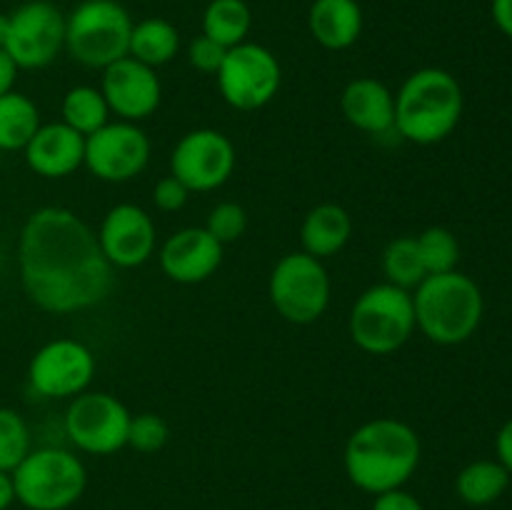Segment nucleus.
I'll return each instance as SVG.
<instances>
[{"label": "nucleus", "mask_w": 512, "mask_h": 510, "mask_svg": "<svg viewBox=\"0 0 512 510\" xmlns=\"http://www.w3.org/2000/svg\"><path fill=\"white\" fill-rule=\"evenodd\" d=\"M20 68L15 65V60L10 58L8 50L0 48V95L15 90V80H18Z\"/></svg>", "instance_id": "37"}, {"label": "nucleus", "mask_w": 512, "mask_h": 510, "mask_svg": "<svg viewBox=\"0 0 512 510\" xmlns=\"http://www.w3.org/2000/svg\"><path fill=\"white\" fill-rule=\"evenodd\" d=\"M340 113L355 130L385 135L395 130V93L378 78H353L340 93Z\"/></svg>", "instance_id": "19"}, {"label": "nucleus", "mask_w": 512, "mask_h": 510, "mask_svg": "<svg viewBox=\"0 0 512 510\" xmlns=\"http://www.w3.org/2000/svg\"><path fill=\"white\" fill-rule=\"evenodd\" d=\"M420 458V435L398 418H373L358 425L343 448L345 475L370 495L403 488L418 470Z\"/></svg>", "instance_id": "2"}, {"label": "nucleus", "mask_w": 512, "mask_h": 510, "mask_svg": "<svg viewBox=\"0 0 512 510\" xmlns=\"http://www.w3.org/2000/svg\"><path fill=\"white\" fill-rule=\"evenodd\" d=\"M373 510H425L423 503L405 488L385 490L373 500Z\"/></svg>", "instance_id": "34"}, {"label": "nucleus", "mask_w": 512, "mask_h": 510, "mask_svg": "<svg viewBox=\"0 0 512 510\" xmlns=\"http://www.w3.org/2000/svg\"><path fill=\"white\" fill-rule=\"evenodd\" d=\"M170 440V425L163 415L158 413H138L130 418L128 428V448H133L135 453L153 455L158 450H163Z\"/></svg>", "instance_id": "30"}, {"label": "nucleus", "mask_w": 512, "mask_h": 510, "mask_svg": "<svg viewBox=\"0 0 512 510\" xmlns=\"http://www.w3.org/2000/svg\"><path fill=\"white\" fill-rule=\"evenodd\" d=\"M130 418L128 405L113 393L85 390L65 410V435L83 453L113 455L128 448Z\"/></svg>", "instance_id": "10"}, {"label": "nucleus", "mask_w": 512, "mask_h": 510, "mask_svg": "<svg viewBox=\"0 0 512 510\" xmlns=\"http://www.w3.org/2000/svg\"><path fill=\"white\" fill-rule=\"evenodd\" d=\"M205 230L218 240L220 245H230L240 240L248 230V210L235 200H223L215 208H210Z\"/></svg>", "instance_id": "31"}, {"label": "nucleus", "mask_w": 512, "mask_h": 510, "mask_svg": "<svg viewBox=\"0 0 512 510\" xmlns=\"http://www.w3.org/2000/svg\"><path fill=\"white\" fill-rule=\"evenodd\" d=\"M413 293L393 283H375L355 298L348 333L368 355H393L415 335Z\"/></svg>", "instance_id": "5"}, {"label": "nucleus", "mask_w": 512, "mask_h": 510, "mask_svg": "<svg viewBox=\"0 0 512 510\" xmlns=\"http://www.w3.org/2000/svg\"><path fill=\"white\" fill-rule=\"evenodd\" d=\"M463 110V88L450 70H413L395 93V133L415 145L443 143L458 128Z\"/></svg>", "instance_id": "3"}, {"label": "nucleus", "mask_w": 512, "mask_h": 510, "mask_svg": "<svg viewBox=\"0 0 512 510\" xmlns=\"http://www.w3.org/2000/svg\"><path fill=\"white\" fill-rule=\"evenodd\" d=\"M95 235L113 270L140 268L158 250V230H155L153 215L135 203L113 205L103 215Z\"/></svg>", "instance_id": "15"}, {"label": "nucleus", "mask_w": 512, "mask_h": 510, "mask_svg": "<svg viewBox=\"0 0 512 510\" xmlns=\"http://www.w3.org/2000/svg\"><path fill=\"white\" fill-rule=\"evenodd\" d=\"M190 195L193 193H190L175 175L168 173L165 178H160L158 183H155L153 205L160 213H178V210H183L185 205H188Z\"/></svg>", "instance_id": "33"}, {"label": "nucleus", "mask_w": 512, "mask_h": 510, "mask_svg": "<svg viewBox=\"0 0 512 510\" xmlns=\"http://www.w3.org/2000/svg\"><path fill=\"white\" fill-rule=\"evenodd\" d=\"M33 450L30 428L15 408L0 405V470L13 473L25 455Z\"/></svg>", "instance_id": "29"}, {"label": "nucleus", "mask_w": 512, "mask_h": 510, "mask_svg": "<svg viewBox=\"0 0 512 510\" xmlns=\"http://www.w3.org/2000/svg\"><path fill=\"white\" fill-rule=\"evenodd\" d=\"M253 28V10L245 0H210L203 10V35L220 43L223 48H235L245 43Z\"/></svg>", "instance_id": "25"}, {"label": "nucleus", "mask_w": 512, "mask_h": 510, "mask_svg": "<svg viewBox=\"0 0 512 510\" xmlns=\"http://www.w3.org/2000/svg\"><path fill=\"white\" fill-rule=\"evenodd\" d=\"M365 15L358 0H313L308 10V30L325 50H348L360 40Z\"/></svg>", "instance_id": "20"}, {"label": "nucleus", "mask_w": 512, "mask_h": 510, "mask_svg": "<svg viewBox=\"0 0 512 510\" xmlns=\"http://www.w3.org/2000/svg\"><path fill=\"white\" fill-rule=\"evenodd\" d=\"M510 485V473L500 460H473L455 478V493L465 505L483 508L503 498Z\"/></svg>", "instance_id": "23"}, {"label": "nucleus", "mask_w": 512, "mask_h": 510, "mask_svg": "<svg viewBox=\"0 0 512 510\" xmlns=\"http://www.w3.org/2000/svg\"><path fill=\"white\" fill-rule=\"evenodd\" d=\"M225 53H228V48H223V45L215 43V40H210L208 35L203 33L188 43V63L193 65L198 73L205 75L218 73L220 65H223L225 60Z\"/></svg>", "instance_id": "32"}, {"label": "nucleus", "mask_w": 512, "mask_h": 510, "mask_svg": "<svg viewBox=\"0 0 512 510\" xmlns=\"http://www.w3.org/2000/svg\"><path fill=\"white\" fill-rule=\"evenodd\" d=\"M490 15H493V23L505 38L512 40V0H493L490 3Z\"/></svg>", "instance_id": "36"}, {"label": "nucleus", "mask_w": 512, "mask_h": 510, "mask_svg": "<svg viewBox=\"0 0 512 510\" xmlns=\"http://www.w3.org/2000/svg\"><path fill=\"white\" fill-rule=\"evenodd\" d=\"M40 125L43 120L33 98L18 90L0 95V150H23Z\"/></svg>", "instance_id": "24"}, {"label": "nucleus", "mask_w": 512, "mask_h": 510, "mask_svg": "<svg viewBox=\"0 0 512 510\" xmlns=\"http://www.w3.org/2000/svg\"><path fill=\"white\" fill-rule=\"evenodd\" d=\"M60 115H63L65 125H70V128L88 138L95 130L103 128L105 123H110L113 113H110L103 90L95 88V85H75L63 95Z\"/></svg>", "instance_id": "26"}, {"label": "nucleus", "mask_w": 512, "mask_h": 510, "mask_svg": "<svg viewBox=\"0 0 512 510\" xmlns=\"http://www.w3.org/2000/svg\"><path fill=\"white\" fill-rule=\"evenodd\" d=\"M15 500L28 510H70L85 493L88 470L73 450L33 448L13 470Z\"/></svg>", "instance_id": "7"}, {"label": "nucleus", "mask_w": 512, "mask_h": 510, "mask_svg": "<svg viewBox=\"0 0 512 510\" xmlns=\"http://www.w3.org/2000/svg\"><path fill=\"white\" fill-rule=\"evenodd\" d=\"M415 328L435 345H460L478 333L485 315L480 285L460 270L428 275L413 290Z\"/></svg>", "instance_id": "4"}, {"label": "nucleus", "mask_w": 512, "mask_h": 510, "mask_svg": "<svg viewBox=\"0 0 512 510\" xmlns=\"http://www.w3.org/2000/svg\"><path fill=\"white\" fill-rule=\"evenodd\" d=\"M133 18L118 0H80L65 15V53L83 68L103 70L128 55Z\"/></svg>", "instance_id": "6"}, {"label": "nucleus", "mask_w": 512, "mask_h": 510, "mask_svg": "<svg viewBox=\"0 0 512 510\" xmlns=\"http://www.w3.org/2000/svg\"><path fill=\"white\" fill-rule=\"evenodd\" d=\"M495 455H498L495 460H500L512 475V418L495 435Z\"/></svg>", "instance_id": "35"}, {"label": "nucleus", "mask_w": 512, "mask_h": 510, "mask_svg": "<svg viewBox=\"0 0 512 510\" xmlns=\"http://www.w3.org/2000/svg\"><path fill=\"white\" fill-rule=\"evenodd\" d=\"M225 245H220L205 225L180 228L158 248V265L163 275L180 285H198L213 278L223 265Z\"/></svg>", "instance_id": "17"}, {"label": "nucleus", "mask_w": 512, "mask_h": 510, "mask_svg": "<svg viewBox=\"0 0 512 510\" xmlns=\"http://www.w3.org/2000/svg\"><path fill=\"white\" fill-rule=\"evenodd\" d=\"M150 163V138L140 123L110 120L85 138V163L103 183H130Z\"/></svg>", "instance_id": "14"}, {"label": "nucleus", "mask_w": 512, "mask_h": 510, "mask_svg": "<svg viewBox=\"0 0 512 510\" xmlns=\"http://www.w3.org/2000/svg\"><path fill=\"white\" fill-rule=\"evenodd\" d=\"M100 90L108 100L110 113L128 123H143L153 118L163 103V83L155 68L138 63L130 55L103 68Z\"/></svg>", "instance_id": "16"}, {"label": "nucleus", "mask_w": 512, "mask_h": 510, "mask_svg": "<svg viewBox=\"0 0 512 510\" xmlns=\"http://www.w3.org/2000/svg\"><path fill=\"white\" fill-rule=\"evenodd\" d=\"M18 273L30 303L53 315L95 308L113 288L95 230L75 210L43 205L18 235Z\"/></svg>", "instance_id": "1"}, {"label": "nucleus", "mask_w": 512, "mask_h": 510, "mask_svg": "<svg viewBox=\"0 0 512 510\" xmlns=\"http://www.w3.org/2000/svg\"><path fill=\"white\" fill-rule=\"evenodd\" d=\"M238 153L233 140L215 128H195L180 135L170 153V175L190 193H213L235 173Z\"/></svg>", "instance_id": "11"}, {"label": "nucleus", "mask_w": 512, "mask_h": 510, "mask_svg": "<svg viewBox=\"0 0 512 510\" xmlns=\"http://www.w3.org/2000/svg\"><path fill=\"white\" fill-rule=\"evenodd\" d=\"M180 53V33L170 20L165 18H143L133 23L130 33L128 55L148 68L158 70L168 65Z\"/></svg>", "instance_id": "22"}, {"label": "nucleus", "mask_w": 512, "mask_h": 510, "mask_svg": "<svg viewBox=\"0 0 512 510\" xmlns=\"http://www.w3.org/2000/svg\"><path fill=\"white\" fill-rule=\"evenodd\" d=\"M353 215L338 203H320L305 213L300 225V245L303 253L318 260H328L345 250L353 238Z\"/></svg>", "instance_id": "21"}, {"label": "nucleus", "mask_w": 512, "mask_h": 510, "mask_svg": "<svg viewBox=\"0 0 512 510\" xmlns=\"http://www.w3.org/2000/svg\"><path fill=\"white\" fill-rule=\"evenodd\" d=\"M5 50L20 70L48 68L65 50V13L50 0H28L10 13Z\"/></svg>", "instance_id": "13"}, {"label": "nucleus", "mask_w": 512, "mask_h": 510, "mask_svg": "<svg viewBox=\"0 0 512 510\" xmlns=\"http://www.w3.org/2000/svg\"><path fill=\"white\" fill-rule=\"evenodd\" d=\"M380 268H383L385 283H393L410 293L428 278L415 235H398L390 240L380 258Z\"/></svg>", "instance_id": "27"}, {"label": "nucleus", "mask_w": 512, "mask_h": 510, "mask_svg": "<svg viewBox=\"0 0 512 510\" xmlns=\"http://www.w3.org/2000/svg\"><path fill=\"white\" fill-rule=\"evenodd\" d=\"M15 503V483L13 473L0 470V510H8Z\"/></svg>", "instance_id": "38"}, {"label": "nucleus", "mask_w": 512, "mask_h": 510, "mask_svg": "<svg viewBox=\"0 0 512 510\" xmlns=\"http://www.w3.org/2000/svg\"><path fill=\"white\" fill-rule=\"evenodd\" d=\"M215 80L230 108L250 113L273 103L283 85V68L273 50L245 40L235 48H228Z\"/></svg>", "instance_id": "9"}, {"label": "nucleus", "mask_w": 512, "mask_h": 510, "mask_svg": "<svg viewBox=\"0 0 512 510\" xmlns=\"http://www.w3.org/2000/svg\"><path fill=\"white\" fill-rule=\"evenodd\" d=\"M8 30H10V13H0V48H5Z\"/></svg>", "instance_id": "39"}, {"label": "nucleus", "mask_w": 512, "mask_h": 510, "mask_svg": "<svg viewBox=\"0 0 512 510\" xmlns=\"http://www.w3.org/2000/svg\"><path fill=\"white\" fill-rule=\"evenodd\" d=\"M415 243H418L420 258H423L428 275L458 270L460 243L453 230L443 228V225H430L423 233L415 235Z\"/></svg>", "instance_id": "28"}, {"label": "nucleus", "mask_w": 512, "mask_h": 510, "mask_svg": "<svg viewBox=\"0 0 512 510\" xmlns=\"http://www.w3.org/2000/svg\"><path fill=\"white\" fill-rule=\"evenodd\" d=\"M98 370L93 350L75 338L48 340L28 363V383L40 398L73 400L90 390Z\"/></svg>", "instance_id": "12"}, {"label": "nucleus", "mask_w": 512, "mask_h": 510, "mask_svg": "<svg viewBox=\"0 0 512 510\" xmlns=\"http://www.w3.org/2000/svg\"><path fill=\"white\" fill-rule=\"evenodd\" d=\"M23 158L25 165L40 178H68L85 163V135L65 125L63 120L43 123L23 148Z\"/></svg>", "instance_id": "18"}, {"label": "nucleus", "mask_w": 512, "mask_h": 510, "mask_svg": "<svg viewBox=\"0 0 512 510\" xmlns=\"http://www.w3.org/2000/svg\"><path fill=\"white\" fill-rule=\"evenodd\" d=\"M333 295L325 260L295 250L273 265L268 278V298L275 313L293 325H310L325 315Z\"/></svg>", "instance_id": "8"}]
</instances>
